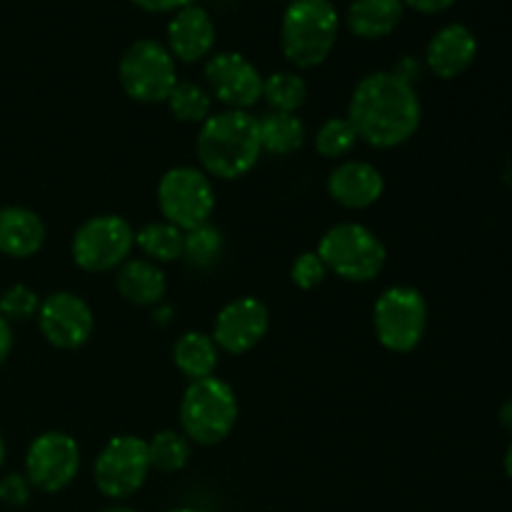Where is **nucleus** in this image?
<instances>
[{
    "label": "nucleus",
    "mask_w": 512,
    "mask_h": 512,
    "mask_svg": "<svg viewBox=\"0 0 512 512\" xmlns=\"http://www.w3.org/2000/svg\"><path fill=\"white\" fill-rule=\"evenodd\" d=\"M348 120L358 140H365L373 148H398L420 128L423 105L413 83L393 70H380L360 80L353 90Z\"/></svg>",
    "instance_id": "f257e3e1"
},
{
    "label": "nucleus",
    "mask_w": 512,
    "mask_h": 512,
    "mask_svg": "<svg viewBox=\"0 0 512 512\" xmlns=\"http://www.w3.org/2000/svg\"><path fill=\"white\" fill-rule=\"evenodd\" d=\"M195 150L205 175L220 180L243 178L263 153L258 120L248 110H223L210 115L200 125Z\"/></svg>",
    "instance_id": "f03ea898"
},
{
    "label": "nucleus",
    "mask_w": 512,
    "mask_h": 512,
    "mask_svg": "<svg viewBox=\"0 0 512 512\" xmlns=\"http://www.w3.org/2000/svg\"><path fill=\"white\" fill-rule=\"evenodd\" d=\"M338 28V10L330 0H293L280 25L283 55L295 68H315L335 48Z\"/></svg>",
    "instance_id": "7ed1b4c3"
},
{
    "label": "nucleus",
    "mask_w": 512,
    "mask_h": 512,
    "mask_svg": "<svg viewBox=\"0 0 512 512\" xmlns=\"http://www.w3.org/2000/svg\"><path fill=\"white\" fill-rule=\"evenodd\" d=\"M238 423V398L220 378L193 380L180 400V425L190 443L218 445Z\"/></svg>",
    "instance_id": "20e7f679"
},
{
    "label": "nucleus",
    "mask_w": 512,
    "mask_h": 512,
    "mask_svg": "<svg viewBox=\"0 0 512 512\" xmlns=\"http://www.w3.org/2000/svg\"><path fill=\"white\" fill-rule=\"evenodd\" d=\"M315 253L323 258L328 273H335L350 283H370L383 273L388 260L383 240L360 223L333 225L320 238Z\"/></svg>",
    "instance_id": "39448f33"
},
{
    "label": "nucleus",
    "mask_w": 512,
    "mask_h": 512,
    "mask_svg": "<svg viewBox=\"0 0 512 512\" xmlns=\"http://www.w3.org/2000/svg\"><path fill=\"white\" fill-rule=\"evenodd\" d=\"M118 78L125 95L138 103H165L178 85L175 58L158 40H135L120 58Z\"/></svg>",
    "instance_id": "423d86ee"
},
{
    "label": "nucleus",
    "mask_w": 512,
    "mask_h": 512,
    "mask_svg": "<svg viewBox=\"0 0 512 512\" xmlns=\"http://www.w3.org/2000/svg\"><path fill=\"white\" fill-rule=\"evenodd\" d=\"M375 335L390 353H410L428 330V303L423 293L408 285L388 288L373 310Z\"/></svg>",
    "instance_id": "0eeeda50"
},
{
    "label": "nucleus",
    "mask_w": 512,
    "mask_h": 512,
    "mask_svg": "<svg viewBox=\"0 0 512 512\" xmlns=\"http://www.w3.org/2000/svg\"><path fill=\"white\" fill-rule=\"evenodd\" d=\"M158 205L165 223L183 233L200 228L215 210V190L208 175L198 168H170L158 183Z\"/></svg>",
    "instance_id": "6e6552de"
},
{
    "label": "nucleus",
    "mask_w": 512,
    "mask_h": 512,
    "mask_svg": "<svg viewBox=\"0 0 512 512\" xmlns=\"http://www.w3.org/2000/svg\"><path fill=\"white\" fill-rule=\"evenodd\" d=\"M135 248V230L120 215H98L75 230L73 260L85 273H108L120 268Z\"/></svg>",
    "instance_id": "1a4fd4ad"
},
{
    "label": "nucleus",
    "mask_w": 512,
    "mask_h": 512,
    "mask_svg": "<svg viewBox=\"0 0 512 512\" xmlns=\"http://www.w3.org/2000/svg\"><path fill=\"white\" fill-rule=\"evenodd\" d=\"M150 473L148 440L135 435L113 438L95 458L93 478L100 493L110 500H125L138 493Z\"/></svg>",
    "instance_id": "9d476101"
},
{
    "label": "nucleus",
    "mask_w": 512,
    "mask_h": 512,
    "mask_svg": "<svg viewBox=\"0 0 512 512\" xmlns=\"http://www.w3.org/2000/svg\"><path fill=\"white\" fill-rule=\"evenodd\" d=\"M80 470V448L75 438L60 430L38 435L25 455V478L43 493H60Z\"/></svg>",
    "instance_id": "9b49d317"
},
{
    "label": "nucleus",
    "mask_w": 512,
    "mask_h": 512,
    "mask_svg": "<svg viewBox=\"0 0 512 512\" xmlns=\"http://www.w3.org/2000/svg\"><path fill=\"white\" fill-rule=\"evenodd\" d=\"M38 325L43 338L60 350H78L90 340L95 318L90 305L75 293H53L40 300Z\"/></svg>",
    "instance_id": "f8f14e48"
},
{
    "label": "nucleus",
    "mask_w": 512,
    "mask_h": 512,
    "mask_svg": "<svg viewBox=\"0 0 512 512\" xmlns=\"http://www.w3.org/2000/svg\"><path fill=\"white\" fill-rule=\"evenodd\" d=\"M210 95L228 110H248L263 98V75L240 53H218L205 65Z\"/></svg>",
    "instance_id": "ddd939ff"
},
{
    "label": "nucleus",
    "mask_w": 512,
    "mask_h": 512,
    "mask_svg": "<svg viewBox=\"0 0 512 512\" xmlns=\"http://www.w3.org/2000/svg\"><path fill=\"white\" fill-rule=\"evenodd\" d=\"M270 328V313L258 298H238L225 305L213 325V335L218 350L230 355L250 353Z\"/></svg>",
    "instance_id": "4468645a"
},
{
    "label": "nucleus",
    "mask_w": 512,
    "mask_h": 512,
    "mask_svg": "<svg viewBox=\"0 0 512 512\" xmlns=\"http://www.w3.org/2000/svg\"><path fill=\"white\" fill-rule=\"evenodd\" d=\"M385 180L375 165L363 160H345L328 175V193L348 210H365L383 198Z\"/></svg>",
    "instance_id": "2eb2a0df"
},
{
    "label": "nucleus",
    "mask_w": 512,
    "mask_h": 512,
    "mask_svg": "<svg viewBox=\"0 0 512 512\" xmlns=\"http://www.w3.org/2000/svg\"><path fill=\"white\" fill-rule=\"evenodd\" d=\"M215 25L208 10L198 5L180 8L168 23V50L183 63H198L213 53Z\"/></svg>",
    "instance_id": "dca6fc26"
},
{
    "label": "nucleus",
    "mask_w": 512,
    "mask_h": 512,
    "mask_svg": "<svg viewBox=\"0 0 512 512\" xmlns=\"http://www.w3.org/2000/svg\"><path fill=\"white\" fill-rule=\"evenodd\" d=\"M475 55H478V40H475L473 30L453 23L433 35L428 50H425V63H428L430 73H435L438 78L453 80L473 65Z\"/></svg>",
    "instance_id": "f3484780"
},
{
    "label": "nucleus",
    "mask_w": 512,
    "mask_h": 512,
    "mask_svg": "<svg viewBox=\"0 0 512 512\" xmlns=\"http://www.w3.org/2000/svg\"><path fill=\"white\" fill-rule=\"evenodd\" d=\"M45 243V223L38 213L20 205L0 208V253L8 258H30Z\"/></svg>",
    "instance_id": "a211bd4d"
},
{
    "label": "nucleus",
    "mask_w": 512,
    "mask_h": 512,
    "mask_svg": "<svg viewBox=\"0 0 512 512\" xmlns=\"http://www.w3.org/2000/svg\"><path fill=\"white\" fill-rule=\"evenodd\" d=\"M120 298L133 305H155L165 298L168 280L160 265L150 260H125L115 278Z\"/></svg>",
    "instance_id": "6ab92c4d"
},
{
    "label": "nucleus",
    "mask_w": 512,
    "mask_h": 512,
    "mask_svg": "<svg viewBox=\"0 0 512 512\" xmlns=\"http://www.w3.org/2000/svg\"><path fill=\"white\" fill-rule=\"evenodd\" d=\"M403 18L400 0H355L348 10V28L358 38L378 40L393 33Z\"/></svg>",
    "instance_id": "aec40b11"
},
{
    "label": "nucleus",
    "mask_w": 512,
    "mask_h": 512,
    "mask_svg": "<svg viewBox=\"0 0 512 512\" xmlns=\"http://www.w3.org/2000/svg\"><path fill=\"white\" fill-rule=\"evenodd\" d=\"M218 345L210 335L205 333H185L180 335L178 343L173 348V360L178 365L180 373L185 378L193 380H203V378H213L215 368H218Z\"/></svg>",
    "instance_id": "412c9836"
},
{
    "label": "nucleus",
    "mask_w": 512,
    "mask_h": 512,
    "mask_svg": "<svg viewBox=\"0 0 512 512\" xmlns=\"http://www.w3.org/2000/svg\"><path fill=\"white\" fill-rule=\"evenodd\" d=\"M260 148L270 155H290L305 143V125L295 113H268L258 120Z\"/></svg>",
    "instance_id": "4be33fe9"
},
{
    "label": "nucleus",
    "mask_w": 512,
    "mask_h": 512,
    "mask_svg": "<svg viewBox=\"0 0 512 512\" xmlns=\"http://www.w3.org/2000/svg\"><path fill=\"white\" fill-rule=\"evenodd\" d=\"M135 245L150 258V263H175L183 258L185 233L170 223H148L135 233Z\"/></svg>",
    "instance_id": "5701e85b"
},
{
    "label": "nucleus",
    "mask_w": 512,
    "mask_h": 512,
    "mask_svg": "<svg viewBox=\"0 0 512 512\" xmlns=\"http://www.w3.org/2000/svg\"><path fill=\"white\" fill-rule=\"evenodd\" d=\"M263 100L273 113H295L308 100V83L298 73L280 70L263 78Z\"/></svg>",
    "instance_id": "b1692460"
},
{
    "label": "nucleus",
    "mask_w": 512,
    "mask_h": 512,
    "mask_svg": "<svg viewBox=\"0 0 512 512\" xmlns=\"http://www.w3.org/2000/svg\"><path fill=\"white\" fill-rule=\"evenodd\" d=\"M190 440L178 430H160L148 440V458L150 468L160 473H178L190 460Z\"/></svg>",
    "instance_id": "393cba45"
},
{
    "label": "nucleus",
    "mask_w": 512,
    "mask_h": 512,
    "mask_svg": "<svg viewBox=\"0 0 512 512\" xmlns=\"http://www.w3.org/2000/svg\"><path fill=\"white\" fill-rule=\"evenodd\" d=\"M168 108L175 115V120L180 123H200L213 115V95L205 88L195 83H180L173 88V93L168 95Z\"/></svg>",
    "instance_id": "a878e982"
},
{
    "label": "nucleus",
    "mask_w": 512,
    "mask_h": 512,
    "mask_svg": "<svg viewBox=\"0 0 512 512\" xmlns=\"http://www.w3.org/2000/svg\"><path fill=\"white\" fill-rule=\"evenodd\" d=\"M358 143V133L348 118H330L315 133V150L323 158H345Z\"/></svg>",
    "instance_id": "bb28decb"
},
{
    "label": "nucleus",
    "mask_w": 512,
    "mask_h": 512,
    "mask_svg": "<svg viewBox=\"0 0 512 512\" xmlns=\"http://www.w3.org/2000/svg\"><path fill=\"white\" fill-rule=\"evenodd\" d=\"M220 253H223V235L210 223L185 233L183 258H188V263L195 268H210L220 258Z\"/></svg>",
    "instance_id": "cd10ccee"
},
{
    "label": "nucleus",
    "mask_w": 512,
    "mask_h": 512,
    "mask_svg": "<svg viewBox=\"0 0 512 512\" xmlns=\"http://www.w3.org/2000/svg\"><path fill=\"white\" fill-rule=\"evenodd\" d=\"M38 310L40 298L35 295V290L28 288V285H13V288L5 290L3 298H0V315H3L8 323H13V320L38 318Z\"/></svg>",
    "instance_id": "c85d7f7f"
},
{
    "label": "nucleus",
    "mask_w": 512,
    "mask_h": 512,
    "mask_svg": "<svg viewBox=\"0 0 512 512\" xmlns=\"http://www.w3.org/2000/svg\"><path fill=\"white\" fill-rule=\"evenodd\" d=\"M325 275H328V268H325L323 258H320L318 253L298 255L293 268H290V280H293L300 290L318 288L325 280Z\"/></svg>",
    "instance_id": "c756f323"
},
{
    "label": "nucleus",
    "mask_w": 512,
    "mask_h": 512,
    "mask_svg": "<svg viewBox=\"0 0 512 512\" xmlns=\"http://www.w3.org/2000/svg\"><path fill=\"white\" fill-rule=\"evenodd\" d=\"M30 490H33V485H30V480L25 475L13 473L0 480V500L5 505H10V508H20V505L28 503Z\"/></svg>",
    "instance_id": "7c9ffc66"
},
{
    "label": "nucleus",
    "mask_w": 512,
    "mask_h": 512,
    "mask_svg": "<svg viewBox=\"0 0 512 512\" xmlns=\"http://www.w3.org/2000/svg\"><path fill=\"white\" fill-rule=\"evenodd\" d=\"M138 8L148 10V13H170V10H180L193 5L195 0H133Z\"/></svg>",
    "instance_id": "2f4dec72"
},
{
    "label": "nucleus",
    "mask_w": 512,
    "mask_h": 512,
    "mask_svg": "<svg viewBox=\"0 0 512 512\" xmlns=\"http://www.w3.org/2000/svg\"><path fill=\"white\" fill-rule=\"evenodd\" d=\"M400 3L418 10V13H443V10H448L455 0H400Z\"/></svg>",
    "instance_id": "473e14b6"
},
{
    "label": "nucleus",
    "mask_w": 512,
    "mask_h": 512,
    "mask_svg": "<svg viewBox=\"0 0 512 512\" xmlns=\"http://www.w3.org/2000/svg\"><path fill=\"white\" fill-rule=\"evenodd\" d=\"M10 348H13V330H10V323L8 320L0 315V365L8 360L10 355Z\"/></svg>",
    "instance_id": "72a5a7b5"
},
{
    "label": "nucleus",
    "mask_w": 512,
    "mask_h": 512,
    "mask_svg": "<svg viewBox=\"0 0 512 512\" xmlns=\"http://www.w3.org/2000/svg\"><path fill=\"white\" fill-rule=\"evenodd\" d=\"M498 418H500V425L512 433V398L505 400L503 408H500V413H498Z\"/></svg>",
    "instance_id": "f704fd0d"
},
{
    "label": "nucleus",
    "mask_w": 512,
    "mask_h": 512,
    "mask_svg": "<svg viewBox=\"0 0 512 512\" xmlns=\"http://www.w3.org/2000/svg\"><path fill=\"white\" fill-rule=\"evenodd\" d=\"M505 473H508V478L512 480V443L508 445V453H505Z\"/></svg>",
    "instance_id": "c9c22d12"
},
{
    "label": "nucleus",
    "mask_w": 512,
    "mask_h": 512,
    "mask_svg": "<svg viewBox=\"0 0 512 512\" xmlns=\"http://www.w3.org/2000/svg\"><path fill=\"white\" fill-rule=\"evenodd\" d=\"M100 512H138V510L128 508V505H110V508H105V510H100Z\"/></svg>",
    "instance_id": "e433bc0d"
},
{
    "label": "nucleus",
    "mask_w": 512,
    "mask_h": 512,
    "mask_svg": "<svg viewBox=\"0 0 512 512\" xmlns=\"http://www.w3.org/2000/svg\"><path fill=\"white\" fill-rule=\"evenodd\" d=\"M3 463H5V443L3 438H0V468H3Z\"/></svg>",
    "instance_id": "4c0bfd02"
},
{
    "label": "nucleus",
    "mask_w": 512,
    "mask_h": 512,
    "mask_svg": "<svg viewBox=\"0 0 512 512\" xmlns=\"http://www.w3.org/2000/svg\"><path fill=\"white\" fill-rule=\"evenodd\" d=\"M168 512H195V510H188V508H178V510H168Z\"/></svg>",
    "instance_id": "58836bf2"
},
{
    "label": "nucleus",
    "mask_w": 512,
    "mask_h": 512,
    "mask_svg": "<svg viewBox=\"0 0 512 512\" xmlns=\"http://www.w3.org/2000/svg\"><path fill=\"white\" fill-rule=\"evenodd\" d=\"M290 3H293V0H290Z\"/></svg>",
    "instance_id": "ea45409f"
}]
</instances>
